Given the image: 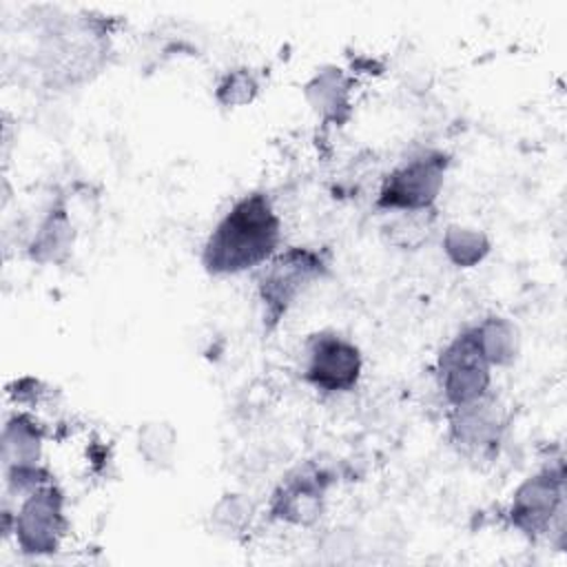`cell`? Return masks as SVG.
I'll return each instance as SVG.
<instances>
[{
  "instance_id": "3",
  "label": "cell",
  "mask_w": 567,
  "mask_h": 567,
  "mask_svg": "<svg viewBox=\"0 0 567 567\" xmlns=\"http://www.w3.org/2000/svg\"><path fill=\"white\" fill-rule=\"evenodd\" d=\"M489 361L485 359L474 328L458 332L439 354L436 374L439 385L452 408L487 394L489 388Z\"/></svg>"
},
{
  "instance_id": "2",
  "label": "cell",
  "mask_w": 567,
  "mask_h": 567,
  "mask_svg": "<svg viewBox=\"0 0 567 567\" xmlns=\"http://www.w3.org/2000/svg\"><path fill=\"white\" fill-rule=\"evenodd\" d=\"M326 270L328 259L321 250L292 246L284 252H275L257 279L264 326L272 330L295 306L299 295H303L312 281L321 279Z\"/></svg>"
},
{
  "instance_id": "5",
  "label": "cell",
  "mask_w": 567,
  "mask_h": 567,
  "mask_svg": "<svg viewBox=\"0 0 567 567\" xmlns=\"http://www.w3.org/2000/svg\"><path fill=\"white\" fill-rule=\"evenodd\" d=\"M361 365L359 348L334 332H321L308 341L303 372L323 392H350L359 381Z\"/></svg>"
},
{
  "instance_id": "1",
  "label": "cell",
  "mask_w": 567,
  "mask_h": 567,
  "mask_svg": "<svg viewBox=\"0 0 567 567\" xmlns=\"http://www.w3.org/2000/svg\"><path fill=\"white\" fill-rule=\"evenodd\" d=\"M281 224L264 193L244 195L219 219L202 250L210 275H237L268 261L279 246Z\"/></svg>"
},
{
  "instance_id": "9",
  "label": "cell",
  "mask_w": 567,
  "mask_h": 567,
  "mask_svg": "<svg viewBox=\"0 0 567 567\" xmlns=\"http://www.w3.org/2000/svg\"><path fill=\"white\" fill-rule=\"evenodd\" d=\"M328 481L319 470H299L297 474L288 476L281 487L272 496L270 512L275 518L295 523V525H310L323 507Z\"/></svg>"
},
{
  "instance_id": "17",
  "label": "cell",
  "mask_w": 567,
  "mask_h": 567,
  "mask_svg": "<svg viewBox=\"0 0 567 567\" xmlns=\"http://www.w3.org/2000/svg\"><path fill=\"white\" fill-rule=\"evenodd\" d=\"M259 91V82L248 69H237L228 75L217 86V100L224 106H237V104H248Z\"/></svg>"
},
{
  "instance_id": "12",
  "label": "cell",
  "mask_w": 567,
  "mask_h": 567,
  "mask_svg": "<svg viewBox=\"0 0 567 567\" xmlns=\"http://www.w3.org/2000/svg\"><path fill=\"white\" fill-rule=\"evenodd\" d=\"M42 434L27 416H13L2 432V461L7 467L31 465L40 458Z\"/></svg>"
},
{
  "instance_id": "8",
  "label": "cell",
  "mask_w": 567,
  "mask_h": 567,
  "mask_svg": "<svg viewBox=\"0 0 567 567\" xmlns=\"http://www.w3.org/2000/svg\"><path fill=\"white\" fill-rule=\"evenodd\" d=\"M503 425V410L489 394L465 405H456L450 414L452 443L467 452L494 450L501 441Z\"/></svg>"
},
{
  "instance_id": "16",
  "label": "cell",
  "mask_w": 567,
  "mask_h": 567,
  "mask_svg": "<svg viewBox=\"0 0 567 567\" xmlns=\"http://www.w3.org/2000/svg\"><path fill=\"white\" fill-rule=\"evenodd\" d=\"M432 217L430 208L427 210H401L399 217L388 226L390 230V241L403 248H412L421 244L430 230Z\"/></svg>"
},
{
  "instance_id": "15",
  "label": "cell",
  "mask_w": 567,
  "mask_h": 567,
  "mask_svg": "<svg viewBox=\"0 0 567 567\" xmlns=\"http://www.w3.org/2000/svg\"><path fill=\"white\" fill-rule=\"evenodd\" d=\"M175 445H177L175 430L164 421L146 423L137 434V447H140L142 456L159 470L171 465V461L175 456Z\"/></svg>"
},
{
  "instance_id": "6",
  "label": "cell",
  "mask_w": 567,
  "mask_h": 567,
  "mask_svg": "<svg viewBox=\"0 0 567 567\" xmlns=\"http://www.w3.org/2000/svg\"><path fill=\"white\" fill-rule=\"evenodd\" d=\"M565 478L563 467H547L536 476H529L516 492L509 507V518L514 527L523 534L536 538L551 529L556 516L563 514Z\"/></svg>"
},
{
  "instance_id": "7",
  "label": "cell",
  "mask_w": 567,
  "mask_h": 567,
  "mask_svg": "<svg viewBox=\"0 0 567 567\" xmlns=\"http://www.w3.org/2000/svg\"><path fill=\"white\" fill-rule=\"evenodd\" d=\"M64 529L62 494L55 485L35 487L16 516V538L27 554H49L58 547Z\"/></svg>"
},
{
  "instance_id": "4",
  "label": "cell",
  "mask_w": 567,
  "mask_h": 567,
  "mask_svg": "<svg viewBox=\"0 0 567 567\" xmlns=\"http://www.w3.org/2000/svg\"><path fill=\"white\" fill-rule=\"evenodd\" d=\"M450 159L443 153H423L394 168L381 186L377 206L383 210H427L443 186Z\"/></svg>"
},
{
  "instance_id": "14",
  "label": "cell",
  "mask_w": 567,
  "mask_h": 567,
  "mask_svg": "<svg viewBox=\"0 0 567 567\" xmlns=\"http://www.w3.org/2000/svg\"><path fill=\"white\" fill-rule=\"evenodd\" d=\"M308 97L323 115L337 117V113L348 104V82L343 73L339 69L321 71L308 84Z\"/></svg>"
},
{
  "instance_id": "18",
  "label": "cell",
  "mask_w": 567,
  "mask_h": 567,
  "mask_svg": "<svg viewBox=\"0 0 567 567\" xmlns=\"http://www.w3.org/2000/svg\"><path fill=\"white\" fill-rule=\"evenodd\" d=\"M213 518L219 527H224L226 532H237L246 525V520L250 518V503L246 498H241L239 494H228L224 496L215 509H213Z\"/></svg>"
},
{
  "instance_id": "13",
  "label": "cell",
  "mask_w": 567,
  "mask_h": 567,
  "mask_svg": "<svg viewBox=\"0 0 567 567\" xmlns=\"http://www.w3.org/2000/svg\"><path fill=\"white\" fill-rule=\"evenodd\" d=\"M443 250L454 266L470 268L485 259L489 252V241L481 230L465 226H450L443 237Z\"/></svg>"
},
{
  "instance_id": "11",
  "label": "cell",
  "mask_w": 567,
  "mask_h": 567,
  "mask_svg": "<svg viewBox=\"0 0 567 567\" xmlns=\"http://www.w3.org/2000/svg\"><path fill=\"white\" fill-rule=\"evenodd\" d=\"M478 346L489 365H507L518 354V330L503 317H487L474 326Z\"/></svg>"
},
{
  "instance_id": "10",
  "label": "cell",
  "mask_w": 567,
  "mask_h": 567,
  "mask_svg": "<svg viewBox=\"0 0 567 567\" xmlns=\"http://www.w3.org/2000/svg\"><path fill=\"white\" fill-rule=\"evenodd\" d=\"M73 246V226L62 204H55L33 235L29 255L40 264L62 261Z\"/></svg>"
}]
</instances>
